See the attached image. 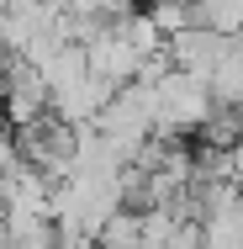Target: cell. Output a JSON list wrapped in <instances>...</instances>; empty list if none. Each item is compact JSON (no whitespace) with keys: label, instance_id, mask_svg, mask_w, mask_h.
I'll list each match as a JSON object with an SVG mask.
<instances>
[{"label":"cell","instance_id":"obj_1","mask_svg":"<svg viewBox=\"0 0 243 249\" xmlns=\"http://www.w3.org/2000/svg\"><path fill=\"white\" fill-rule=\"evenodd\" d=\"M148 111H153V138H175V133H201L217 106L206 96V80L164 69L148 85Z\"/></svg>","mask_w":243,"mask_h":249},{"label":"cell","instance_id":"obj_3","mask_svg":"<svg viewBox=\"0 0 243 249\" xmlns=\"http://www.w3.org/2000/svg\"><path fill=\"white\" fill-rule=\"evenodd\" d=\"M143 16L153 21V32H159L164 43H169L175 32H185V27H191V5H153V11H143Z\"/></svg>","mask_w":243,"mask_h":249},{"label":"cell","instance_id":"obj_2","mask_svg":"<svg viewBox=\"0 0 243 249\" xmlns=\"http://www.w3.org/2000/svg\"><path fill=\"white\" fill-rule=\"evenodd\" d=\"M0 74H5V117H11L16 127L37 122V117L48 111V85H43V74H37L32 64L5 58V64H0Z\"/></svg>","mask_w":243,"mask_h":249}]
</instances>
